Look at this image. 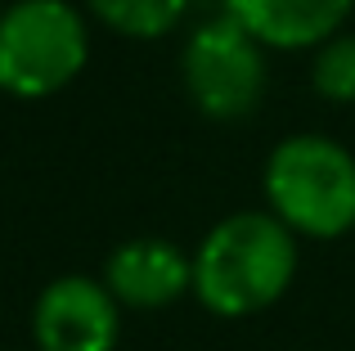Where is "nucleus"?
Masks as SVG:
<instances>
[{
    "mask_svg": "<svg viewBox=\"0 0 355 351\" xmlns=\"http://www.w3.org/2000/svg\"><path fill=\"white\" fill-rule=\"evenodd\" d=\"M193 262V298L220 320H243L275 307L297 280V234L275 212H230L220 216Z\"/></svg>",
    "mask_w": 355,
    "mask_h": 351,
    "instance_id": "1",
    "label": "nucleus"
},
{
    "mask_svg": "<svg viewBox=\"0 0 355 351\" xmlns=\"http://www.w3.org/2000/svg\"><path fill=\"white\" fill-rule=\"evenodd\" d=\"M266 207L297 239H342L355 230V153L333 135L279 140L261 171Z\"/></svg>",
    "mask_w": 355,
    "mask_h": 351,
    "instance_id": "2",
    "label": "nucleus"
},
{
    "mask_svg": "<svg viewBox=\"0 0 355 351\" xmlns=\"http://www.w3.org/2000/svg\"><path fill=\"white\" fill-rule=\"evenodd\" d=\"M90 63V23L72 0H9L0 9V90L50 99Z\"/></svg>",
    "mask_w": 355,
    "mask_h": 351,
    "instance_id": "3",
    "label": "nucleus"
},
{
    "mask_svg": "<svg viewBox=\"0 0 355 351\" xmlns=\"http://www.w3.org/2000/svg\"><path fill=\"white\" fill-rule=\"evenodd\" d=\"M180 86L189 104L211 122H243L261 108L270 86L266 45L243 32L220 9L216 18H202L180 45Z\"/></svg>",
    "mask_w": 355,
    "mask_h": 351,
    "instance_id": "4",
    "label": "nucleus"
},
{
    "mask_svg": "<svg viewBox=\"0 0 355 351\" xmlns=\"http://www.w3.org/2000/svg\"><path fill=\"white\" fill-rule=\"evenodd\" d=\"M36 351H117L121 302L95 275H59L32 302Z\"/></svg>",
    "mask_w": 355,
    "mask_h": 351,
    "instance_id": "5",
    "label": "nucleus"
},
{
    "mask_svg": "<svg viewBox=\"0 0 355 351\" xmlns=\"http://www.w3.org/2000/svg\"><path fill=\"white\" fill-rule=\"evenodd\" d=\"M99 280L121 302V311H162L184 293H193V262L171 239L135 234L108 252Z\"/></svg>",
    "mask_w": 355,
    "mask_h": 351,
    "instance_id": "6",
    "label": "nucleus"
},
{
    "mask_svg": "<svg viewBox=\"0 0 355 351\" xmlns=\"http://www.w3.org/2000/svg\"><path fill=\"white\" fill-rule=\"evenodd\" d=\"M220 9L266 50H320L351 23L355 0H220Z\"/></svg>",
    "mask_w": 355,
    "mask_h": 351,
    "instance_id": "7",
    "label": "nucleus"
},
{
    "mask_svg": "<svg viewBox=\"0 0 355 351\" xmlns=\"http://www.w3.org/2000/svg\"><path fill=\"white\" fill-rule=\"evenodd\" d=\"M86 14L121 41H162L189 14V0H86Z\"/></svg>",
    "mask_w": 355,
    "mask_h": 351,
    "instance_id": "8",
    "label": "nucleus"
},
{
    "mask_svg": "<svg viewBox=\"0 0 355 351\" xmlns=\"http://www.w3.org/2000/svg\"><path fill=\"white\" fill-rule=\"evenodd\" d=\"M311 86H315V95L329 99V104H342V108L355 104V32L342 27L338 36H329V41L315 50Z\"/></svg>",
    "mask_w": 355,
    "mask_h": 351,
    "instance_id": "9",
    "label": "nucleus"
},
{
    "mask_svg": "<svg viewBox=\"0 0 355 351\" xmlns=\"http://www.w3.org/2000/svg\"><path fill=\"white\" fill-rule=\"evenodd\" d=\"M0 9H5V5H0Z\"/></svg>",
    "mask_w": 355,
    "mask_h": 351,
    "instance_id": "10",
    "label": "nucleus"
}]
</instances>
